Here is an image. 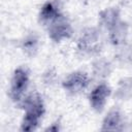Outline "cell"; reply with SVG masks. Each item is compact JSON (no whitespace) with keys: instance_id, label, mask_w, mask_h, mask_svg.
Segmentation results:
<instances>
[{"instance_id":"5b68a950","label":"cell","mask_w":132,"mask_h":132,"mask_svg":"<svg viewBox=\"0 0 132 132\" xmlns=\"http://www.w3.org/2000/svg\"><path fill=\"white\" fill-rule=\"evenodd\" d=\"M87 84H88L87 75L81 72H75L67 77L64 86L68 91L72 93H76L79 92L81 89H84L87 86Z\"/></svg>"},{"instance_id":"52a82bcc","label":"cell","mask_w":132,"mask_h":132,"mask_svg":"<svg viewBox=\"0 0 132 132\" xmlns=\"http://www.w3.org/2000/svg\"><path fill=\"white\" fill-rule=\"evenodd\" d=\"M120 121V116L117 111H111L105 119L104 125L106 126V129H111V126H117Z\"/></svg>"},{"instance_id":"7a4b0ae2","label":"cell","mask_w":132,"mask_h":132,"mask_svg":"<svg viewBox=\"0 0 132 132\" xmlns=\"http://www.w3.org/2000/svg\"><path fill=\"white\" fill-rule=\"evenodd\" d=\"M48 32L51 34V37L58 41L67 37L71 32V28L66 20L62 15H60L53 23L50 24Z\"/></svg>"},{"instance_id":"8992f818","label":"cell","mask_w":132,"mask_h":132,"mask_svg":"<svg viewBox=\"0 0 132 132\" xmlns=\"http://www.w3.org/2000/svg\"><path fill=\"white\" fill-rule=\"evenodd\" d=\"M58 16H60V13H59V9L58 7L52 3V2H47L45 3L42 8H41V11H40V19L43 23H53Z\"/></svg>"},{"instance_id":"6da1fadb","label":"cell","mask_w":132,"mask_h":132,"mask_svg":"<svg viewBox=\"0 0 132 132\" xmlns=\"http://www.w3.org/2000/svg\"><path fill=\"white\" fill-rule=\"evenodd\" d=\"M29 85L28 73L25 69L19 68L14 71L10 82V96L13 100H20Z\"/></svg>"},{"instance_id":"277c9868","label":"cell","mask_w":132,"mask_h":132,"mask_svg":"<svg viewBox=\"0 0 132 132\" xmlns=\"http://www.w3.org/2000/svg\"><path fill=\"white\" fill-rule=\"evenodd\" d=\"M24 108L26 110L25 113L40 118L43 113V103L41 98L37 94L28 96L24 101Z\"/></svg>"},{"instance_id":"3957f363","label":"cell","mask_w":132,"mask_h":132,"mask_svg":"<svg viewBox=\"0 0 132 132\" xmlns=\"http://www.w3.org/2000/svg\"><path fill=\"white\" fill-rule=\"evenodd\" d=\"M108 95H109V88L106 85L102 84L97 86L90 94V102L92 106L97 110H101L106 103V99Z\"/></svg>"}]
</instances>
